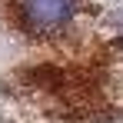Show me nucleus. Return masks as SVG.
Returning <instances> with one entry per match:
<instances>
[{"label": "nucleus", "instance_id": "2", "mask_svg": "<svg viewBox=\"0 0 123 123\" xmlns=\"http://www.w3.org/2000/svg\"><path fill=\"white\" fill-rule=\"evenodd\" d=\"M120 23H123V17H120ZM120 30H123V27H120Z\"/></svg>", "mask_w": 123, "mask_h": 123}, {"label": "nucleus", "instance_id": "1", "mask_svg": "<svg viewBox=\"0 0 123 123\" xmlns=\"http://www.w3.org/2000/svg\"><path fill=\"white\" fill-rule=\"evenodd\" d=\"M77 17V0H20V23L37 37L63 33Z\"/></svg>", "mask_w": 123, "mask_h": 123}]
</instances>
